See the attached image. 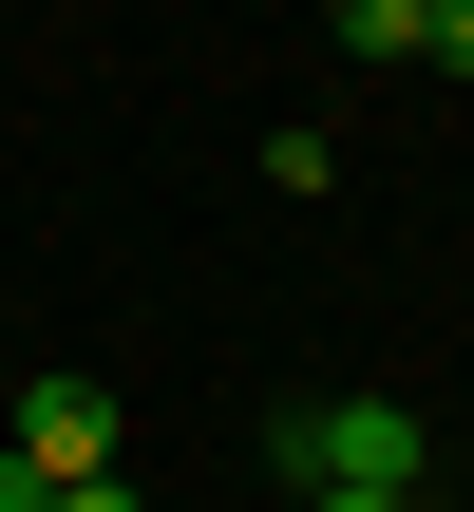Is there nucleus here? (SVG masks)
<instances>
[{
	"instance_id": "1",
	"label": "nucleus",
	"mask_w": 474,
	"mask_h": 512,
	"mask_svg": "<svg viewBox=\"0 0 474 512\" xmlns=\"http://www.w3.org/2000/svg\"><path fill=\"white\" fill-rule=\"evenodd\" d=\"M266 456H285V494H418V475H437L418 399H304Z\"/></svg>"
},
{
	"instance_id": "2",
	"label": "nucleus",
	"mask_w": 474,
	"mask_h": 512,
	"mask_svg": "<svg viewBox=\"0 0 474 512\" xmlns=\"http://www.w3.org/2000/svg\"><path fill=\"white\" fill-rule=\"evenodd\" d=\"M0 456H19L38 494H76V475H114V399H95V380H19V399H0Z\"/></svg>"
},
{
	"instance_id": "3",
	"label": "nucleus",
	"mask_w": 474,
	"mask_h": 512,
	"mask_svg": "<svg viewBox=\"0 0 474 512\" xmlns=\"http://www.w3.org/2000/svg\"><path fill=\"white\" fill-rule=\"evenodd\" d=\"M323 19H342L361 57H418V38H437V0H323Z\"/></svg>"
},
{
	"instance_id": "4",
	"label": "nucleus",
	"mask_w": 474,
	"mask_h": 512,
	"mask_svg": "<svg viewBox=\"0 0 474 512\" xmlns=\"http://www.w3.org/2000/svg\"><path fill=\"white\" fill-rule=\"evenodd\" d=\"M418 57H437V76H474V0H437V38H418Z\"/></svg>"
},
{
	"instance_id": "5",
	"label": "nucleus",
	"mask_w": 474,
	"mask_h": 512,
	"mask_svg": "<svg viewBox=\"0 0 474 512\" xmlns=\"http://www.w3.org/2000/svg\"><path fill=\"white\" fill-rule=\"evenodd\" d=\"M57 512H152V494H133V475H76V494H57Z\"/></svg>"
},
{
	"instance_id": "6",
	"label": "nucleus",
	"mask_w": 474,
	"mask_h": 512,
	"mask_svg": "<svg viewBox=\"0 0 474 512\" xmlns=\"http://www.w3.org/2000/svg\"><path fill=\"white\" fill-rule=\"evenodd\" d=\"M0 512H57V494H38V475H19V456H0Z\"/></svg>"
},
{
	"instance_id": "7",
	"label": "nucleus",
	"mask_w": 474,
	"mask_h": 512,
	"mask_svg": "<svg viewBox=\"0 0 474 512\" xmlns=\"http://www.w3.org/2000/svg\"><path fill=\"white\" fill-rule=\"evenodd\" d=\"M304 512H418V494H304Z\"/></svg>"
}]
</instances>
